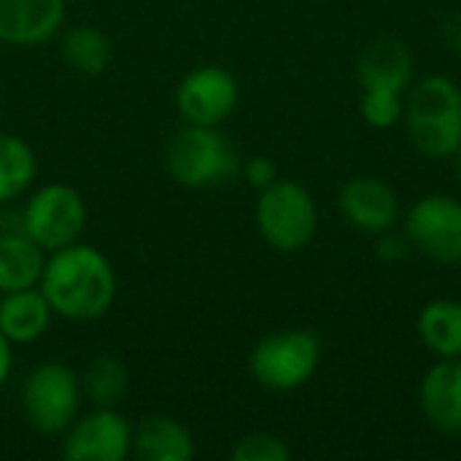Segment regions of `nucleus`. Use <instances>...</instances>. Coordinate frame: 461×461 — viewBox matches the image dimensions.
Masks as SVG:
<instances>
[{"mask_svg": "<svg viewBox=\"0 0 461 461\" xmlns=\"http://www.w3.org/2000/svg\"><path fill=\"white\" fill-rule=\"evenodd\" d=\"M240 173H243L246 184H249L251 189H257V192H262V189H267L273 181H278V167H276V162L267 159V157H251L249 162H243Z\"/></svg>", "mask_w": 461, "mask_h": 461, "instance_id": "b1692460", "label": "nucleus"}, {"mask_svg": "<svg viewBox=\"0 0 461 461\" xmlns=\"http://www.w3.org/2000/svg\"><path fill=\"white\" fill-rule=\"evenodd\" d=\"M81 378L59 362H43L30 370L22 386V411L32 432L62 435L81 413Z\"/></svg>", "mask_w": 461, "mask_h": 461, "instance_id": "423d86ee", "label": "nucleus"}, {"mask_svg": "<svg viewBox=\"0 0 461 461\" xmlns=\"http://www.w3.org/2000/svg\"><path fill=\"white\" fill-rule=\"evenodd\" d=\"M14 367V354H11V340L0 332V386H5L8 375Z\"/></svg>", "mask_w": 461, "mask_h": 461, "instance_id": "a878e982", "label": "nucleus"}, {"mask_svg": "<svg viewBox=\"0 0 461 461\" xmlns=\"http://www.w3.org/2000/svg\"><path fill=\"white\" fill-rule=\"evenodd\" d=\"M165 167L170 178L186 189H211L235 176L240 162L219 127L184 124L167 143Z\"/></svg>", "mask_w": 461, "mask_h": 461, "instance_id": "20e7f679", "label": "nucleus"}, {"mask_svg": "<svg viewBox=\"0 0 461 461\" xmlns=\"http://www.w3.org/2000/svg\"><path fill=\"white\" fill-rule=\"evenodd\" d=\"M62 438V456L70 461H124L132 454V427L116 408L78 413Z\"/></svg>", "mask_w": 461, "mask_h": 461, "instance_id": "9d476101", "label": "nucleus"}, {"mask_svg": "<svg viewBox=\"0 0 461 461\" xmlns=\"http://www.w3.org/2000/svg\"><path fill=\"white\" fill-rule=\"evenodd\" d=\"M54 311L38 286L0 294V332L11 346H30L49 332Z\"/></svg>", "mask_w": 461, "mask_h": 461, "instance_id": "2eb2a0df", "label": "nucleus"}, {"mask_svg": "<svg viewBox=\"0 0 461 461\" xmlns=\"http://www.w3.org/2000/svg\"><path fill=\"white\" fill-rule=\"evenodd\" d=\"M254 219L262 240L281 254L303 251L319 230V208L313 194L289 178H278L259 192Z\"/></svg>", "mask_w": 461, "mask_h": 461, "instance_id": "7ed1b4c3", "label": "nucleus"}, {"mask_svg": "<svg viewBox=\"0 0 461 461\" xmlns=\"http://www.w3.org/2000/svg\"><path fill=\"white\" fill-rule=\"evenodd\" d=\"M89 211L84 197L59 181L38 186L22 211V232L30 235L46 254L81 240Z\"/></svg>", "mask_w": 461, "mask_h": 461, "instance_id": "0eeeda50", "label": "nucleus"}, {"mask_svg": "<svg viewBox=\"0 0 461 461\" xmlns=\"http://www.w3.org/2000/svg\"><path fill=\"white\" fill-rule=\"evenodd\" d=\"M456 176H459V181H461V149L456 151Z\"/></svg>", "mask_w": 461, "mask_h": 461, "instance_id": "bb28decb", "label": "nucleus"}, {"mask_svg": "<svg viewBox=\"0 0 461 461\" xmlns=\"http://www.w3.org/2000/svg\"><path fill=\"white\" fill-rule=\"evenodd\" d=\"M357 78L362 89L405 92L413 78V54L397 38H378L367 43L357 59Z\"/></svg>", "mask_w": 461, "mask_h": 461, "instance_id": "4468645a", "label": "nucleus"}, {"mask_svg": "<svg viewBox=\"0 0 461 461\" xmlns=\"http://www.w3.org/2000/svg\"><path fill=\"white\" fill-rule=\"evenodd\" d=\"M0 100H3V84H0Z\"/></svg>", "mask_w": 461, "mask_h": 461, "instance_id": "cd10ccee", "label": "nucleus"}, {"mask_svg": "<svg viewBox=\"0 0 461 461\" xmlns=\"http://www.w3.org/2000/svg\"><path fill=\"white\" fill-rule=\"evenodd\" d=\"M62 59L81 76H100L113 59V43L111 38L92 24L70 27L62 35Z\"/></svg>", "mask_w": 461, "mask_h": 461, "instance_id": "6ab92c4d", "label": "nucleus"}, {"mask_svg": "<svg viewBox=\"0 0 461 461\" xmlns=\"http://www.w3.org/2000/svg\"><path fill=\"white\" fill-rule=\"evenodd\" d=\"M132 456L140 461H189L194 456V438L178 419L154 413L132 427Z\"/></svg>", "mask_w": 461, "mask_h": 461, "instance_id": "dca6fc26", "label": "nucleus"}, {"mask_svg": "<svg viewBox=\"0 0 461 461\" xmlns=\"http://www.w3.org/2000/svg\"><path fill=\"white\" fill-rule=\"evenodd\" d=\"M240 100L238 78L221 65H200L189 70L176 89V108L184 124L219 127Z\"/></svg>", "mask_w": 461, "mask_h": 461, "instance_id": "1a4fd4ad", "label": "nucleus"}, {"mask_svg": "<svg viewBox=\"0 0 461 461\" xmlns=\"http://www.w3.org/2000/svg\"><path fill=\"white\" fill-rule=\"evenodd\" d=\"M340 211L346 221L367 235H381L400 221V200L394 189L375 176H357L340 189Z\"/></svg>", "mask_w": 461, "mask_h": 461, "instance_id": "9b49d317", "label": "nucleus"}, {"mask_svg": "<svg viewBox=\"0 0 461 461\" xmlns=\"http://www.w3.org/2000/svg\"><path fill=\"white\" fill-rule=\"evenodd\" d=\"M38 289L54 316L84 324L103 319L113 308L119 286L111 259L100 249L76 240L46 257Z\"/></svg>", "mask_w": 461, "mask_h": 461, "instance_id": "f257e3e1", "label": "nucleus"}, {"mask_svg": "<svg viewBox=\"0 0 461 461\" xmlns=\"http://www.w3.org/2000/svg\"><path fill=\"white\" fill-rule=\"evenodd\" d=\"M46 251L22 230L0 232V294L41 284Z\"/></svg>", "mask_w": 461, "mask_h": 461, "instance_id": "f3484780", "label": "nucleus"}, {"mask_svg": "<svg viewBox=\"0 0 461 461\" xmlns=\"http://www.w3.org/2000/svg\"><path fill=\"white\" fill-rule=\"evenodd\" d=\"M362 116L370 127L375 130H389L400 122L402 116V95L400 92H386V89H365L362 95Z\"/></svg>", "mask_w": 461, "mask_h": 461, "instance_id": "5701e85b", "label": "nucleus"}, {"mask_svg": "<svg viewBox=\"0 0 461 461\" xmlns=\"http://www.w3.org/2000/svg\"><path fill=\"white\" fill-rule=\"evenodd\" d=\"M321 362V340L311 330H281L265 335L249 354L254 381L267 392H294L305 386Z\"/></svg>", "mask_w": 461, "mask_h": 461, "instance_id": "39448f33", "label": "nucleus"}, {"mask_svg": "<svg viewBox=\"0 0 461 461\" xmlns=\"http://www.w3.org/2000/svg\"><path fill=\"white\" fill-rule=\"evenodd\" d=\"M38 176V159L30 143L14 132H0V203L22 197Z\"/></svg>", "mask_w": 461, "mask_h": 461, "instance_id": "aec40b11", "label": "nucleus"}, {"mask_svg": "<svg viewBox=\"0 0 461 461\" xmlns=\"http://www.w3.org/2000/svg\"><path fill=\"white\" fill-rule=\"evenodd\" d=\"M421 413L443 435L461 432V357L440 359L429 367L419 389Z\"/></svg>", "mask_w": 461, "mask_h": 461, "instance_id": "ddd939ff", "label": "nucleus"}, {"mask_svg": "<svg viewBox=\"0 0 461 461\" xmlns=\"http://www.w3.org/2000/svg\"><path fill=\"white\" fill-rule=\"evenodd\" d=\"M78 378H81V392L92 402V408H116L130 389L127 367L111 354H100L89 359V365Z\"/></svg>", "mask_w": 461, "mask_h": 461, "instance_id": "412c9836", "label": "nucleus"}, {"mask_svg": "<svg viewBox=\"0 0 461 461\" xmlns=\"http://www.w3.org/2000/svg\"><path fill=\"white\" fill-rule=\"evenodd\" d=\"M411 249L440 265L461 262V203L451 194H427L405 216Z\"/></svg>", "mask_w": 461, "mask_h": 461, "instance_id": "6e6552de", "label": "nucleus"}, {"mask_svg": "<svg viewBox=\"0 0 461 461\" xmlns=\"http://www.w3.org/2000/svg\"><path fill=\"white\" fill-rule=\"evenodd\" d=\"M65 24V0H0V43L38 46Z\"/></svg>", "mask_w": 461, "mask_h": 461, "instance_id": "f8f14e48", "label": "nucleus"}, {"mask_svg": "<svg viewBox=\"0 0 461 461\" xmlns=\"http://www.w3.org/2000/svg\"><path fill=\"white\" fill-rule=\"evenodd\" d=\"M421 343L438 359L461 357V303L456 300H432L424 305L416 321Z\"/></svg>", "mask_w": 461, "mask_h": 461, "instance_id": "a211bd4d", "label": "nucleus"}, {"mask_svg": "<svg viewBox=\"0 0 461 461\" xmlns=\"http://www.w3.org/2000/svg\"><path fill=\"white\" fill-rule=\"evenodd\" d=\"M230 456L235 461H289L292 448L273 432H249L232 446Z\"/></svg>", "mask_w": 461, "mask_h": 461, "instance_id": "4be33fe9", "label": "nucleus"}, {"mask_svg": "<svg viewBox=\"0 0 461 461\" xmlns=\"http://www.w3.org/2000/svg\"><path fill=\"white\" fill-rule=\"evenodd\" d=\"M408 251H411V240H408L405 232L400 235V232L392 227V230H386V232L378 235L375 254H378L384 262H400L402 257H408Z\"/></svg>", "mask_w": 461, "mask_h": 461, "instance_id": "393cba45", "label": "nucleus"}, {"mask_svg": "<svg viewBox=\"0 0 461 461\" xmlns=\"http://www.w3.org/2000/svg\"><path fill=\"white\" fill-rule=\"evenodd\" d=\"M408 138L429 159L456 157L461 149V86L448 76L421 78L402 108Z\"/></svg>", "mask_w": 461, "mask_h": 461, "instance_id": "f03ea898", "label": "nucleus"}]
</instances>
